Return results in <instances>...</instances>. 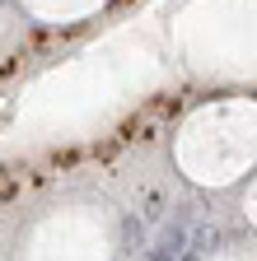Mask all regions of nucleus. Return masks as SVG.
Returning a JSON list of instances; mask_svg holds the SVG:
<instances>
[{"label":"nucleus","mask_w":257,"mask_h":261,"mask_svg":"<svg viewBox=\"0 0 257 261\" xmlns=\"http://www.w3.org/2000/svg\"><path fill=\"white\" fill-rule=\"evenodd\" d=\"M182 247H187V224H173V228H164V238H159L154 261H178Z\"/></svg>","instance_id":"1"}]
</instances>
